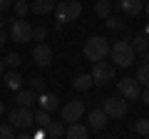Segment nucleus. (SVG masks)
<instances>
[{"mask_svg":"<svg viewBox=\"0 0 149 139\" xmlns=\"http://www.w3.org/2000/svg\"><path fill=\"white\" fill-rule=\"evenodd\" d=\"M30 90H35L37 95L45 92V80H42V77H32V80H30Z\"/></svg>","mask_w":149,"mask_h":139,"instance_id":"obj_30","label":"nucleus"},{"mask_svg":"<svg viewBox=\"0 0 149 139\" xmlns=\"http://www.w3.org/2000/svg\"><path fill=\"white\" fill-rule=\"evenodd\" d=\"M8 22H10V40H13V42L25 45V42L32 40V25L25 20V17H15V15H13Z\"/></svg>","mask_w":149,"mask_h":139,"instance_id":"obj_4","label":"nucleus"},{"mask_svg":"<svg viewBox=\"0 0 149 139\" xmlns=\"http://www.w3.org/2000/svg\"><path fill=\"white\" fill-rule=\"evenodd\" d=\"M80 15H82V3L80 0H62V3L55 5V17L62 25L65 22H74Z\"/></svg>","mask_w":149,"mask_h":139,"instance_id":"obj_3","label":"nucleus"},{"mask_svg":"<svg viewBox=\"0 0 149 139\" xmlns=\"http://www.w3.org/2000/svg\"><path fill=\"white\" fill-rule=\"evenodd\" d=\"M85 99H72V102H67L62 109H60V114H62V122H80L82 117H85Z\"/></svg>","mask_w":149,"mask_h":139,"instance_id":"obj_8","label":"nucleus"},{"mask_svg":"<svg viewBox=\"0 0 149 139\" xmlns=\"http://www.w3.org/2000/svg\"><path fill=\"white\" fill-rule=\"evenodd\" d=\"M92 80H95V85H107V82H112L114 80V62H104V60L92 62Z\"/></svg>","mask_w":149,"mask_h":139,"instance_id":"obj_7","label":"nucleus"},{"mask_svg":"<svg viewBox=\"0 0 149 139\" xmlns=\"http://www.w3.org/2000/svg\"><path fill=\"white\" fill-rule=\"evenodd\" d=\"M107 122H109V114H107L104 109H92V112L87 114V127H90L92 134H100L102 129L107 127Z\"/></svg>","mask_w":149,"mask_h":139,"instance_id":"obj_10","label":"nucleus"},{"mask_svg":"<svg viewBox=\"0 0 149 139\" xmlns=\"http://www.w3.org/2000/svg\"><path fill=\"white\" fill-rule=\"evenodd\" d=\"M132 35H134L132 30H122V40H132Z\"/></svg>","mask_w":149,"mask_h":139,"instance_id":"obj_35","label":"nucleus"},{"mask_svg":"<svg viewBox=\"0 0 149 139\" xmlns=\"http://www.w3.org/2000/svg\"><path fill=\"white\" fill-rule=\"evenodd\" d=\"M3 60H5V67H10V70H17L22 65V55L20 52H8Z\"/></svg>","mask_w":149,"mask_h":139,"instance_id":"obj_24","label":"nucleus"},{"mask_svg":"<svg viewBox=\"0 0 149 139\" xmlns=\"http://www.w3.org/2000/svg\"><path fill=\"white\" fill-rule=\"evenodd\" d=\"M139 99H142V104H149V87H144V90L139 92Z\"/></svg>","mask_w":149,"mask_h":139,"instance_id":"obj_32","label":"nucleus"},{"mask_svg":"<svg viewBox=\"0 0 149 139\" xmlns=\"http://www.w3.org/2000/svg\"><path fill=\"white\" fill-rule=\"evenodd\" d=\"M52 122V119H50V112H45V109H40V112H35V127H47V124Z\"/></svg>","mask_w":149,"mask_h":139,"instance_id":"obj_26","label":"nucleus"},{"mask_svg":"<svg viewBox=\"0 0 149 139\" xmlns=\"http://www.w3.org/2000/svg\"><path fill=\"white\" fill-rule=\"evenodd\" d=\"M109 50H112V45H109L107 38H102V35H92V38L85 42L82 52H85L87 62H100V60L109 57Z\"/></svg>","mask_w":149,"mask_h":139,"instance_id":"obj_1","label":"nucleus"},{"mask_svg":"<svg viewBox=\"0 0 149 139\" xmlns=\"http://www.w3.org/2000/svg\"><path fill=\"white\" fill-rule=\"evenodd\" d=\"M132 47H134V52H144V50H149V38L144 35V32L132 35Z\"/></svg>","mask_w":149,"mask_h":139,"instance_id":"obj_21","label":"nucleus"},{"mask_svg":"<svg viewBox=\"0 0 149 139\" xmlns=\"http://www.w3.org/2000/svg\"><path fill=\"white\" fill-rule=\"evenodd\" d=\"M13 137H15V127L10 122L0 124V139H13Z\"/></svg>","mask_w":149,"mask_h":139,"instance_id":"obj_28","label":"nucleus"},{"mask_svg":"<svg viewBox=\"0 0 149 139\" xmlns=\"http://www.w3.org/2000/svg\"><path fill=\"white\" fill-rule=\"evenodd\" d=\"M112 13H114V3H112V0H97L95 3V15L97 17L104 20V17H109Z\"/></svg>","mask_w":149,"mask_h":139,"instance_id":"obj_17","label":"nucleus"},{"mask_svg":"<svg viewBox=\"0 0 149 139\" xmlns=\"http://www.w3.org/2000/svg\"><path fill=\"white\" fill-rule=\"evenodd\" d=\"M8 122L13 124L15 129H27L35 124V114L30 112V107H22V104H17V107L10 109V114H8Z\"/></svg>","mask_w":149,"mask_h":139,"instance_id":"obj_5","label":"nucleus"},{"mask_svg":"<svg viewBox=\"0 0 149 139\" xmlns=\"http://www.w3.org/2000/svg\"><path fill=\"white\" fill-rule=\"evenodd\" d=\"M22 75L17 72V70H10V72H5V85H8V90H13V92H17L22 87Z\"/></svg>","mask_w":149,"mask_h":139,"instance_id":"obj_18","label":"nucleus"},{"mask_svg":"<svg viewBox=\"0 0 149 139\" xmlns=\"http://www.w3.org/2000/svg\"><path fill=\"white\" fill-rule=\"evenodd\" d=\"M109 57H112V62H114V67H129V65H134V60H137V52H134V47H132L129 40H119V42L112 45Z\"/></svg>","mask_w":149,"mask_h":139,"instance_id":"obj_2","label":"nucleus"},{"mask_svg":"<svg viewBox=\"0 0 149 139\" xmlns=\"http://www.w3.org/2000/svg\"><path fill=\"white\" fill-rule=\"evenodd\" d=\"M5 42H8V32L3 30V27H0V50L5 47Z\"/></svg>","mask_w":149,"mask_h":139,"instance_id":"obj_34","label":"nucleus"},{"mask_svg":"<svg viewBox=\"0 0 149 139\" xmlns=\"http://www.w3.org/2000/svg\"><path fill=\"white\" fill-rule=\"evenodd\" d=\"M15 102L22 104V107H32V104H37V92L35 90H17L15 92Z\"/></svg>","mask_w":149,"mask_h":139,"instance_id":"obj_15","label":"nucleus"},{"mask_svg":"<svg viewBox=\"0 0 149 139\" xmlns=\"http://www.w3.org/2000/svg\"><path fill=\"white\" fill-rule=\"evenodd\" d=\"M144 13H147V15H149V3H144Z\"/></svg>","mask_w":149,"mask_h":139,"instance_id":"obj_40","label":"nucleus"},{"mask_svg":"<svg viewBox=\"0 0 149 139\" xmlns=\"http://www.w3.org/2000/svg\"><path fill=\"white\" fill-rule=\"evenodd\" d=\"M13 13H15V17H25L30 13V3L27 0H15L13 3Z\"/></svg>","mask_w":149,"mask_h":139,"instance_id":"obj_25","label":"nucleus"},{"mask_svg":"<svg viewBox=\"0 0 149 139\" xmlns=\"http://www.w3.org/2000/svg\"><path fill=\"white\" fill-rule=\"evenodd\" d=\"M102 109L109 114V119H122L124 114H127L129 104H127V99H124L122 95H117V97H107L104 104H102Z\"/></svg>","mask_w":149,"mask_h":139,"instance_id":"obj_6","label":"nucleus"},{"mask_svg":"<svg viewBox=\"0 0 149 139\" xmlns=\"http://www.w3.org/2000/svg\"><path fill=\"white\" fill-rule=\"evenodd\" d=\"M144 35H147V38H149V22H147V25H144Z\"/></svg>","mask_w":149,"mask_h":139,"instance_id":"obj_39","label":"nucleus"},{"mask_svg":"<svg viewBox=\"0 0 149 139\" xmlns=\"http://www.w3.org/2000/svg\"><path fill=\"white\" fill-rule=\"evenodd\" d=\"M37 107L45 109V112H55V109L60 107V97L45 90V92H40V95H37Z\"/></svg>","mask_w":149,"mask_h":139,"instance_id":"obj_12","label":"nucleus"},{"mask_svg":"<svg viewBox=\"0 0 149 139\" xmlns=\"http://www.w3.org/2000/svg\"><path fill=\"white\" fill-rule=\"evenodd\" d=\"M45 137H65V124L62 122H50L47 127H45Z\"/></svg>","mask_w":149,"mask_h":139,"instance_id":"obj_22","label":"nucleus"},{"mask_svg":"<svg viewBox=\"0 0 149 139\" xmlns=\"http://www.w3.org/2000/svg\"><path fill=\"white\" fill-rule=\"evenodd\" d=\"M13 3H15V0H0V13L10 10V8H13Z\"/></svg>","mask_w":149,"mask_h":139,"instance_id":"obj_33","label":"nucleus"},{"mask_svg":"<svg viewBox=\"0 0 149 139\" xmlns=\"http://www.w3.org/2000/svg\"><path fill=\"white\" fill-rule=\"evenodd\" d=\"M117 8L129 17H137L139 13H144V0H117Z\"/></svg>","mask_w":149,"mask_h":139,"instance_id":"obj_13","label":"nucleus"},{"mask_svg":"<svg viewBox=\"0 0 149 139\" xmlns=\"http://www.w3.org/2000/svg\"><path fill=\"white\" fill-rule=\"evenodd\" d=\"M5 25H8V20H5L3 15H0V27H5Z\"/></svg>","mask_w":149,"mask_h":139,"instance_id":"obj_37","label":"nucleus"},{"mask_svg":"<svg viewBox=\"0 0 149 139\" xmlns=\"http://www.w3.org/2000/svg\"><path fill=\"white\" fill-rule=\"evenodd\" d=\"M45 38H47V27H42V25L32 27V40H35V42H42Z\"/></svg>","mask_w":149,"mask_h":139,"instance_id":"obj_29","label":"nucleus"},{"mask_svg":"<svg viewBox=\"0 0 149 139\" xmlns=\"http://www.w3.org/2000/svg\"><path fill=\"white\" fill-rule=\"evenodd\" d=\"M137 62H139V65L149 62V50H144V52H137Z\"/></svg>","mask_w":149,"mask_h":139,"instance_id":"obj_31","label":"nucleus"},{"mask_svg":"<svg viewBox=\"0 0 149 139\" xmlns=\"http://www.w3.org/2000/svg\"><path fill=\"white\" fill-rule=\"evenodd\" d=\"M147 137H149V132H147Z\"/></svg>","mask_w":149,"mask_h":139,"instance_id":"obj_41","label":"nucleus"},{"mask_svg":"<svg viewBox=\"0 0 149 139\" xmlns=\"http://www.w3.org/2000/svg\"><path fill=\"white\" fill-rule=\"evenodd\" d=\"M92 85H95L92 72H90V75H87V72H80V75H74V80H72V87H74L77 92H87Z\"/></svg>","mask_w":149,"mask_h":139,"instance_id":"obj_16","label":"nucleus"},{"mask_svg":"<svg viewBox=\"0 0 149 139\" xmlns=\"http://www.w3.org/2000/svg\"><path fill=\"white\" fill-rule=\"evenodd\" d=\"M90 127L87 124H80V122H70L67 127H65V137L67 139H87L90 137Z\"/></svg>","mask_w":149,"mask_h":139,"instance_id":"obj_14","label":"nucleus"},{"mask_svg":"<svg viewBox=\"0 0 149 139\" xmlns=\"http://www.w3.org/2000/svg\"><path fill=\"white\" fill-rule=\"evenodd\" d=\"M117 90L124 99H139V92H142V85L137 82V77H119L117 80Z\"/></svg>","mask_w":149,"mask_h":139,"instance_id":"obj_9","label":"nucleus"},{"mask_svg":"<svg viewBox=\"0 0 149 139\" xmlns=\"http://www.w3.org/2000/svg\"><path fill=\"white\" fill-rule=\"evenodd\" d=\"M30 10L35 13V15H47V13L55 10V0H35L30 5Z\"/></svg>","mask_w":149,"mask_h":139,"instance_id":"obj_19","label":"nucleus"},{"mask_svg":"<svg viewBox=\"0 0 149 139\" xmlns=\"http://www.w3.org/2000/svg\"><path fill=\"white\" fill-rule=\"evenodd\" d=\"M3 112H5V102L0 99V114H3Z\"/></svg>","mask_w":149,"mask_h":139,"instance_id":"obj_38","label":"nucleus"},{"mask_svg":"<svg viewBox=\"0 0 149 139\" xmlns=\"http://www.w3.org/2000/svg\"><path fill=\"white\" fill-rule=\"evenodd\" d=\"M3 72H5V60L0 57V77H3Z\"/></svg>","mask_w":149,"mask_h":139,"instance_id":"obj_36","label":"nucleus"},{"mask_svg":"<svg viewBox=\"0 0 149 139\" xmlns=\"http://www.w3.org/2000/svg\"><path fill=\"white\" fill-rule=\"evenodd\" d=\"M32 60H35V65H40V67H47V65L52 62V47H50L47 42H37L35 50H32Z\"/></svg>","mask_w":149,"mask_h":139,"instance_id":"obj_11","label":"nucleus"},{"mask_svg":"<svg viewBox=\"0 0 149 139\" xmlns=\"http://www.w3.org/2000/svg\"><path fill=\"white\" fill-rule=\"evenodd\" d=\"M104 27H107L109 32H122V30H124V20H122L119 15L112 13L109 17H104Z\"/></svg>","mask_w":149,"mask_h":139,"instance_id":"obj_20","label":"nucleus"},{"mask_svg":"<svg viewBox=\"0 0 149 139\" xmlns=\"http://www.w3.org/2000/svg\"><path fill=\"white\" fill-rule=\"evenodd\" d=\"M147 132H149V119H147V117H139L137 122H134V134L147 137Z\"/></svg>","mask_w":149,"mask_h":139,"instance_id":"obj_27","label":"nucleus"},{"mask_svg":"<svg viewBox=\"0 0 149 139\" xmlns=\"http://www.w3.org/2000/svg\"><path fill=\"white\" fill-rule=\"evenodd\" d=\"M137 82L142 87H149V62H144V65H139V70H137Z\"/></svg>","mask_w":149,"mask_h":139,"instance_id":"obj_23","label":"nucleus"}]
</instances>
